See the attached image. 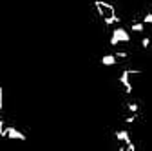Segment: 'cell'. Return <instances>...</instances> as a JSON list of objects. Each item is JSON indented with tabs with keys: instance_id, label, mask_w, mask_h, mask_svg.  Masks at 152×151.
Masks as SVG:
<instances>
[{
	"instance_id": "1",
	"label": "cell",
	"mask_w": 152,
	"mask_h": 151,
	"mask_svg": "<svg viewBox=\"0 0 152 151\" xmlns=\"http://www.w3.org/2000/svg\"><path fill=\"white\" fill-rule=\"evenodd\" d=\"M92 6L96 9L100 20L105 26H116L120 22V15H118V9L114 4L107 2V0H92Z\"/></svg>"
},
{
	"instance_id": "2",
	"label": "cell",
	"mask_w": 152,
	"mask_h": 151,
	"mask_svg": "<svg viewBox=\"0 0 152 151\" xmlns=\"http://www.w3.org/2000/svg\"><path fill=\"white\" fill-rule=\"evenodd\" d=\"M132 40V36H130V31L129 29H125V27H116L112 31V35H110V40H109V44L114 47V46H120V44H129Z\"/></svg>"
},
{
	"instance_id": "3",
	"label": "cell",
	"mask_w": 152,
	"mask_h": 151,
	"mask_svg": "<svg viewBox=\"0 0 152 151\" xmlns=\"http://www.w3.org/2000/svg\"><path fill=\"white\" fill-rule=\"evenodd\" d=\"M2 138H9V140H20V142L27 140L26 133H22L20 129H16L15 126H9V124H6V129H4V137H2Z\"/></svg>"
},
{
	"instance_id": "4",
	"label": "cell",
	"mask_w": 152,
	"mask_h": 151,
	"mask_svg": "<svg viewBox=\"0 0 152 151\" xmlns=\"http://www.w3.org/2000/svg\"><path fill=\"white\" fill-rule=\"evenodd\" d=\"M118 62H120V60H118V58H116V56H114L112 53L103 55L102 58H100V64H102V66H116Z\"/></svg>"
},
{
	"instance_id": "5",
	"label": "cell",
	"mask_w": 152,
	"mask_h": 151,
	"mask_svg": "<svg viewBox=\"0 0 152 151\" xmlns=\"http://www.w3.org/2000/svg\"><path fill=\"white\" fill-rule=\"evenodd\" d=\"M0 111L4 113V87L0 86Z\"/></svg>"
}]
</instances>
